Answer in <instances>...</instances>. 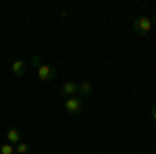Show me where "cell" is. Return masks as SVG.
Returning <instances> with one entry per match:
<instances>
[{
	"label": "cell",
	"instance_id": "6",
	"mask_svg": "<svg viewBox=\"0 0 156 154\" xmlns=\"http://www.w3.org/2000/svg\"><path fill=\"white\" fill-rule=\"evenodd\" d=\"M94 92V83L92 81H79L77 83V96L79 98H85V96H90Z\"/></svg>",
	"mask_w": 156,
	"mask_h": 154
},
{
	"label": "cell",
	"instance_id": "10",
	"mask_svg": "<svg viewBox=\"0 0 156 154\" xmlns=\"http://www.w3.org/2000/svg\"><path fill=\"white\" fill-rule=\"evenodd\" d=\"M150 119H152V121H156V100L152 102V106H150Z\"/></svg>",
	"mask_w": 156,
	"mask_h": 154
},
{
	"label": "cell",
	"instance_id": "3",
	"mask_svg": "<svg viewBox=\"0 0 156 154\" xmlns=\"http://www.w3.org/2000/svg\"><path fill=\"white\" fill-rule=\"evenodd\" d=\"M152 29V17H135L133 19V31L137 34V36H146L148 31Z\"/></svg>",
	"mask_w": 156,
	"mask_h": 154
},
{
	"label": "cell",
	"instance_id": "4",
	"mask_svg": "<svg viewBox=\"0 0 156 154\" xmlns=\"http://www.w3.org/2000/svg\"><path fill=\"white\" fill-rule=\"evenodd\" d=\"M25 71H27V63L21 59H17V60H12V65H11V73L15 75V77H23Z\"/></svg>",
	"mask_w": 156,
	"mask_h": 154
},
{
	"label": "cell",
	"instance_id": "8",
	"mask_svg": "<svg viewBox=\"0 0 156 154\" xmlns=\"http://www.w3.org/2000/svg\"><path fill=\"white\" fill-rule=\"evenodd\" d=\"M15 154H29V144L27 142H19L15 146Z\"/></svg>",
	"mask_w": 156,
	"mask_h": 154
},
{
	"label": "cell",
	"instance_id": "5",
	"mask_svg": "<svg viewBox=\"0 0 156 154\" xmlns=\"http://www.w3.org/2000/svg\"><path fill=\"white\" fill-rule=\"evenodd\" d=\"M60 96H62V98L77 96V83L75 81H65L62 85H60Z\"/></svg>",
	"mask_w": 156,
	"mask_h": 154
},
{
	"label": "cell",
	"instance_id": "7",
	"mask_svg": "<svg viewBox=\"0 0 156 154\" xmlns=\"http://www.w3.org/2000/svg\"><path fill=\"white\" fill-rule=\"evenodd\" d=\"M6 142L11 144V146H17L19 142H23L21 140V131L17 129V127H11V129L6 131Z\"/></svg>",
	"mask_w": 156,
	"mask_h": 154
},
{
	"label": "cell",
	"instance_id": "11",
	"mask_svg": "<svg viewBox=\"0 0 156 154\" xmlns=\"http://www.w3.org/2000/svg\"><path fill=\"white\" fill-rule=\"evenodd\" d=\"M152 25H156V15H154V17H152Z\"/></svg>",
	"mask_w": 156,
	"mask_h": 154
},
{
	"label": "cell",
	"instance_id": "9",
	"mask_svg": "<svg viewBox=\"0 0 156 154\" xmlns=\"http://www.w3.org/2000/svg\"><path fill=\"white\" fill-rule=\"evenodd\" d=\"M0 154H15V146H11L9 142L0 144Z\"/></svg>",
	"mask_w": 156,
	"mask_h": 154
},
{
	"label": "cell",
	"instance_id": "1",
	"mask_svg": "<svg viewBox=\"0 0 156 154\" xmlns=\"http://www.w3.org/2000/svg\"><path fill=\"white\" fill-rule=\"evenodd\" d=\"M31 65L36 67L37 79H40V81L50 83V81H54V79H56V69H54L52 65H48V63H42L37 54H34V56H31Z\"/></svg>",
	"mask_w": 156,
	"mask_h": 154
},
{
	"label": "cell",
	"instance_id": "2",
	"mask_svg": "<svg viewBox=\"0 0 156 154\" xmlns=\"http://www.w3.org/2000/svg\"><path fill=\"white\" fill-rule=\"evenodd\" d=\"M62 108H65L69 115L77 117V115H81V113H83V98H79V96L65 98V100H62Z\"/></svg>",
	"mask_w": 156,
	"mask_h": 154
}]
</instances>
